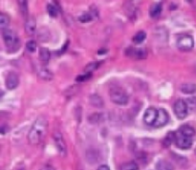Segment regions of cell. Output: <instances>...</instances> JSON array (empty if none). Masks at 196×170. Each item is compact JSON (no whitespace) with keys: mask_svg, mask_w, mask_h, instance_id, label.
<instances>
[{"mask_svg":"<svg viewBox=\"0 0 196 170\" xmlns=\"http://www.w3.org/2000/svg\"><path fill=\"white\" fill-rule=\"evenodd\" d=\"M132 52L131 56L135 57L137 58H145L146 57V52L145 49H142V48H139V49H133V50H130Z\"/></svg>","mask_w":196,"mask_h":170,"instance_id":"obj_19","label":"cell"},{"mask_svg":"<svg viewBox=\"0 0 196 170\" xmlns=\"http://www.w3.org/2000/svg\"><path fill=\"white\" fill-rule=\"evenodd\" d=\"M93 19V13H84L83 14H82L81 16L78 17V20L81 21V22H89V21H91Z\"/></svg>","mask_w":196,"mask_h":170,"instance_id":"obj_24","label":"cell"},{"mask_svg":"<svg viewBox=\"0 0 196 170\" xmlns=\"http://www.w3.org/2000/svg\"><path fill=\"white\" fill-rule=\"evenodd\" d=\"M92 77V74H89V73H84L82 75H79L78 77H77V80L78 82H82V81H86V80H88L89 78H90Z\"/></svg>","mask_w":196,"mask_h":170,"instance_id":"obj_28","label":"cell"},{"mask_svg":"<svg viewBox=\"0 0 196 170\" xmlns=\"http://www.w3.org/2000/svg\"><path fill=\"white\" fill-rule=\"evenodd\" d=\"M186 103V106H188L189 111H196V97H190L185 101Z\"/></svg>","mask_w":196,"mask_h":170,"instance_id":"obj_18","label":"cell"},{"mask_svg":"<svg viewBox=\"0 0 196 170\" xmlns=\"http://www.w3.org/2000/svg\"><path fill=\"white\" fill-rule=\"evenodd\" d=\"M127 93L121 87H114L110 90V100L117 105H126L128 102Z\"/></svg>","mask_w":196,"mask_h":170,"instance_id":"obj_3","label":"cell"},{"mask_svg":"<svg viewBox=\"0 0 196 170\" xmlns=\"http://www.w3.org/2000/svg\"><path fill=\"white\" fill-rule=\"evenodd\" d=\"M158 115V110H156L154 107H149L146 109L144 115V121L146 125L149 126H153Z\"/></svg>","mask_w":196,"mask_h":170,"instance_id":"obj_7","label":"cell"},{"mask_svg":"<svg viewBox=\"0 0 196 170\" xmlns=\"http://www.w3.org/2000/svg\"><path fill=\"white\" fill-rule=\"evenodd\" d=\"M97 170H110L109 166L108 165H106V164H102L99 166V168H98Z\"/></svg>","mask_w":196,"mask_h":170,"instance_id":"obj_29","label":"cell"},{"mask_svg":"<svg viewBox=\"0 0 196 170\" xmlns=\"http://www.w3.org/2000/svg\"><path fill=\"white\" fill-rule=\"evenodd\" d=\"M162 9L163 6L161 3H155L152 6L150 7V10H149V15L150 17H152V18H157V17L161 14L162 13Z\"/></svg>","mask_w":196,"mask_h":170,"instance_id":"obj_13","label":"cell"},{"mask_svg":"<svg viewBox=\"0 0 196 170\" xmlns=\"http://www.w3.org/2000/svg\"><path fill=\"white\" fill-rule=\"evenodd\" d=\"M39 170H56V169L53 167L52 165H45V166L41 167Z\"/></svg>","mask_w":196,"mask_h":170,"instance_id":"obj_30","label":"cell"},{"mask_svg":"<svg viewBox=\"0 0 196 170\" xmlns=\"http://www.w3.org/2000/svg\"><path fill=\"white\" fill-rule=\"evenodd\" d=\"M194 152H195V154H196V147H195V149H194Z\"/></svg>","mask_w":196,"mask_h":170,"instance_id":"obj_31","label":"cell"},{"mask_svg":"<svg viewBox=\"0 0 196 170\" xmlns=\"http://www.w3.org/2000/svg\"><path fill=\"white\" fill-rule=\"evenodd\" d=\"M19 84V77L15 73H9L7 77H6V81H5V85L6 87L9 89V90H14L15 89Z\"/></svg>","mask_w":196,"mask_h":170,"instance_id":"obj_8","label":"cell"},{"mask_svg":"<svg viewBox=\"0 0 196 170\" xmlns=\"http://www.w3.org/2000/svg\"><path fill=\"white\" fill-rule=\"evenodd\" d=\"M90 102L92 105L96 106V107H102L103 106V101L102 100V97L97 96V95H93L90 97Z\"/></svg>","mask_w":196,"mask_h":170,"instance_id":"obj_21","label":"cell"},{"mask_svg":"<svg viewBox=\"0 0 196 170\" xmlns=\"http://www.w3.org/2000/svg\"><path fill=\"white\" fill-rule=\"evenodd\" d=\"M175 144L177 147H179L181 149H189L192 145V138L186 137L184 135L177 133L175 135Z\"/></svg>","mask_w":196,"mask_h":170,"instance_id":"obj_6","label":"cell"},{"mask_svg":"<svg viewBox=\"0 0 196 170\" xmlns=\"http://www.w3.org/2000/svg\"><path fill=\"white\" fill-rule=\"evenodd\" d=\"M176 46L177 48L181 51H190L193 46H194V40L193 38L190 34H183L180 35L179 38H177L176 41Z\"/></svg>","mask_w":196,"mask_h":170,"instance_id":"obj_4","label":"cell"},{"mask_svg":"<svg viewBox=\"0 0 196 170\" xmlns=\"http://www.w3.org/2000/svg\"><path fill=\"white\" fill-rule=\"evenodd\" d=\"M177 133L181 134V135H184L186 137H189V138H192L195 135V130L193 127L190 126V125H183L179 128Z\"/></svg>","mask_w":196,"mask_h":170,"instance_id":"obj_12","label":"cell"},{"mask_svg":"<svg viewBox=\"0 0 196 170\" xmlns=\"http://www.w3.org/2000/svg\"><path fill=\"white\" fill-rule=\"evenodd\" d=\"M35 31H37V21H35L34 17L31 16L26 20L25 23V32L29 35H33Z\"/></svg>","mask_w":196,"mask_h":170,"instance_id":"obj_11","label":"cell"},{"mask_svg":"<svg viewBox=\"0 0 196 170\" xmlns=\"http://www.w3.org/2000/svg\"><path fill=\"white\" fill-rule=\"evenodd\" d=\"M98 66H99V62H92V63L88 64L86 67H85V73H89L91 74L93 71H95Z\"/></svg>","mask_w":196,"mask_h":170,"instance_id":"obj_27","label":"cell"},{"mask_svg":"<svg viewBox=\"0 0 196 170\" xmlns=\"http://www.w3.org/2000/svg\"><path fill=\"white\" fill-rule=\"evenodd\" d=\"M146 34L142 31H140L133 37V42L136 44H140L146 39Z\"/></svg>","mask_w":196,"mask_h":170,"instance_id":"obj_20","label":"cell"},{"mask_svg":"<svg viewBox=\"0 0 196 170\" xmlns=\"http://www.w3.org/2000/svg\"><path fill=\"white\" fill-rule=\"evenodd\" d=\"M50 57H51V53H50L48 49L40 48V50H39V59H40V61H42L43 63H46V62L49 61Z\"/></svg>","mask_w":196,"mask_h":170,"instance_id":"obj_17","label":"cell"},{"mask_svg":"<svg viewBox=\"0 0 196 170\" xmlns=\"http://www.w3.org/2000/svg\"><path fill=\"white\" fill-rule=\"evenodd\" d=\"M174 114L179 120H184L189 114V109L184 100H177L173 106Z\"/></svg>","mask_w":196,"mask_h":170,"instance_id":"obj_5","label":"cell"},{"mask_svg":"<svg viewBox=\"0 0 196 170\" xmlns=\"http://www.w3.org/2000/svg\"><path fill=\"white\" fill-rule=\"evenodd\" d=\"M39 76L43 78V79H51L52 78V74H51V72L48 70V69H46V68H42L40 71H39Z\"/></svg>","mask_w":196,"mask_h":170,"instance_id":"obj_26","label":"cell"},{"mask_svg":"<svg viewBox=\"0 0 196 170\" xmlns=\"http://www.w3.org/2000/svg\"><path fill=\"white\" fill-rule=\"evenodd\" d=\"M2 37L5 45L10 50H16L20 46V39L16 33L12 29H5L2 31Z\"/></svg>","mask_w":196,"mask_h":170,"instance_id":"obj_2","label":"cell"},{"mask_svg":"<svg viewBox=\"0 0 196 170\" xmlns=\"http://www.w3.org/2000/svg\"><path fill=\"white\" fill-rule=\"evenodd\" d=\"M37 48H38V44L34 40H29L27 42V44H26V49H27L30 53H34L37 51Z\"/></svg>","mask_w":196,"mask_h":170,"instance_id":"obj_25","label":"cell"},{"mask_svg":"<svg viewBox=\"0 0 196 170\" xmlns=\"http://www.w3.org/2000/svg\"><path fill=\"white\" fill-rule=\"evenodd\" d=\"M54 140H55V144H56V146H57L58 152L61 155L65 156L66 155V144L64 142L63 138H62V135L60 133H56L54 135Z\"/></svg>","mask_w":196,"mask_h":170,"instance_id":"obj_10","label":"cell"},{"mask_svg":"<svg viewBox=\"0 0 196 170\" xmlns=\"http://www.w3.org/2000/svg\"><path fill=\"white\" fill-rule=\"evenodd\" d=\"M47 10H48V13L51 16L53 17H57L58 15V8L55 5V4H49L47 6Z\"/></svg>","mask_w":196,"mask_h":170,"instance_id":"obj_23","label":"cell"},{"mask_svg":"<svg viewBox=\"0 0 196 170\" xmlns=\"http://www.w3.org/2000/svg\"><path fill=\"white\" fill-rule=\"evenodd\" d=\"M121 170H139V166L135 162H128L122 165Z\"/></svg>","mask_w":196,"mask_h":170,"instance_id":"obj_22","label":"cell"},{"mask_svg":"<svg viewBox=\"0 0 196 170\" xmlns=\"http://www.w3.org/2000/svg\"><path fill=\"white\" fill-rule=\"evenodd\" d=\"M156 170H174L173 165L166 160H160L156 164Z\"/></svg>","mask_w":196,"mask_h":170,"instance_id":"obj_14","label":"cell"},{"mask_svg":"<svg viewBox=\"0 0 196 170\" xmlns=\"http://www.w3.org/2000/svg\"><path fill=\"white\" fill-rule=\"evenodd\" d=\"M168 120H169V117H168L167 112L165 109H160V110H158L157 119H156V121L153 126L154 127H162L168 122Z\"/></svg>","mask_w":196,"mask_h":170,"instance_id":"obj_9","label":"cell"},{"mask_svg":"<svg viewBox=\"0 0 196 170\" xmlns=\"http://www.w3.org/2000/svg\"><path fill=\"white\" fill-rule=\"evenodd\" d=\"M48 131V121L44 118H38L32 127L28 134V140L32 144H38L43 139Z\"/></svg>","mask_w":196,"mask_h":170,"instance_id":"obj_1","label":"cell"},{"mask_svg":"<svg viewBox=\"0 0 196 170\" xmlns=\"http://www.w3.org/2000/svg\"><path fill=\"white\" fill-rule=\"evenodd\" d=\"M10 24V17L4 13H0V29L2 31L8 29V26Z\"/></svg>","mask_w":196,"mask_h":170,"instance_id":"obj_16","label":"cell"},{"mask_svg":"<svg viewBox=\"0 0 196 170\" xmlns=\"http://www.w3.org/2000/svg\"><path fill=\"white\" fill-rule=\"evenodd\" d=\"M181 91L186 95H191L196 92V85L194 83H184L181 86Z\"/></svg>","mask_w":196,"mask_h":170,"instance_id":"obj_15","label":"cell"}]
</instances>
